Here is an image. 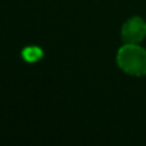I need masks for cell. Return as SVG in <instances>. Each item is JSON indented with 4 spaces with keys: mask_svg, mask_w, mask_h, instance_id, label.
<instances>
[{
    "mask_svg": "<svg viewBox=\"0 0 146 146\" xmlns=\"http://www.w3.org/2000/svg\"><path fill=\"white\" fill-rule=\"evenodd\" d=\"M117 64L128 76H146V49L140 44H124L117 53Z\"/></svg>",
    "mask_w": 146,
    "mask_h": 146,
    "instance_id": "cell-1",
    "label": "cell"
},
{
    "mask_svg": "<svg viewBox=\"0 0 146 146\" xmlns=\"http://www.w3.org/2000/svg\"><path fill=\"white\" fill-rule=\"evenodd\" d=\"M44 53L38 46H27L22 50V58L27 63H36L42 58Z\"/></svg>",
    "mask_w": 146,
    "mask_h": 146,
    "instance_id": "cell-3",
    "label": "cell"
},
{
    "mask_svg": "<svg viewBox=\"0 0 146 146\" xmlns=\"http://www.w3.org/2000/svg\"><path fill=\"white\" fill-rule=\"evenodd\" d=\"M121 36L124 44H140L146 37V21L141 17H132L123 23Z\"/></svg>",
    "mask_w": 146,
    "mask_h": 146,
    "instance_id": "cell-2",
    "label": "cell"
}]
</instances>
